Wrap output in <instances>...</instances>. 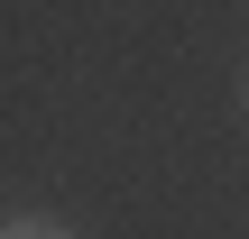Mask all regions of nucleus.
Returning a JSON list of instances; mask_svg holds the SVG:
<instances>
[{"instance_id": "f257e3e1", "label": "nucleus", "mask_w": 249, "mask_h": 239, "mask_svg": "<svg viewBox=\"0 0 249 239\" xmlns=\"http://www.w3.org/2000/svg\"><path fill=\"white\" fill-rule=\"evenodd\" d=\"M0 239H65V230H55V221H28V212H18V221H9Z\"/></svg>"}, {"instance_id": "f03ea898", "label": "nucleus", "mask_w": 249, "mask_h": 239, "mask_svg": "<svg viewBox=\"0 0 249 239\" xmlns=\"http://www.w3.org/2000/svg\"><path fill=\"white\" fill-rule=\"evenodd\" d=\"M240 111H249V64H240Z\"/></svg>"}]
</instances>
